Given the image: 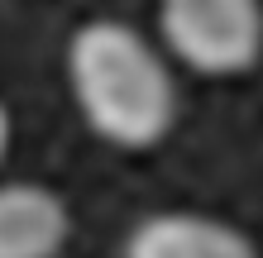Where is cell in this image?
I'll use <instances>...</instances> for the list:
<instances>
[{"label":"cell","mask_w":263,"mask_h":258,"mask_svg":"<svg viewBox=\"0 0 263 258\" xmlns=\"http://www.w3.org/2000/svg\"><path fill=\"white\" fill-rule=\"evenodd\" d=\"M125 258H258L249 234L235 225L196 215V210H158L134 225Z\"/></svg>","instance_id":"obj_3"},{"label":"cell","mask_w":263,"mask_h":258,"mask_svg":"<svg viewBox=\"0 0 263 258\" xmlns=\"http://www.w3.org/2000/svg\"><path fill=\"white\" fill-rule=\"evenodd\" d=\"M72 239V210L43 182L0 187V258H58Z\"/></svg>","instance_id":"obj_4"},{"label":"cell","mask_w":263,"mask_h":258,"mask_svg":"<svg viewBox=\"0 0 263 258\" xmlns=\"http://www.w3.org/2000/svg\"><path fill=\"white\" fill-rule=\"evenodd\" d=\"M67 82L86 125L115 148H153L177 120L163 57L125 19H91L67 43Z\"/></svg>","instance_id":"obj_1"},{"label":"cell","mask_w":263,"mask_h":258,"mask_svg":"<svg viewBox=\"0 0 263 258\" xmlns=\"http://www.w3.org/2000/svg\"><path fill=\"white\" fill-rule=\"evenodd\" d=\"M163 43L201 77H239L263 53L258 0H163Z\"/></svg>","instance_id":"obj_2"},{"label":"cell","mask_w":263,"mask_h":258,"mask_svg":"<svg viewBox=\"0 0 263 258\" xmlns=\"http://www.w3.org/2000/svg\"><path fill=\"white\" fill-rule=\"evenodd\" d=\"M5 148H10V115H5V105H0V158H5Z\"/></svg>","instance_id":"obj_5"}]
</instances>
